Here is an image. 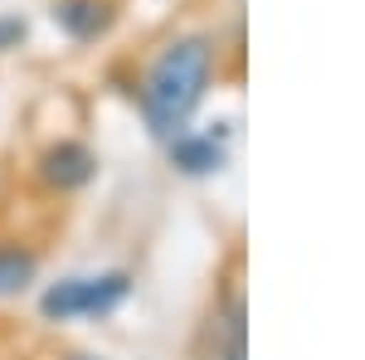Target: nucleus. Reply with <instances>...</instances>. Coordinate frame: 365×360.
<instances>
[{
    "label": "nucleus",
    "mask_w": 365,
    "mask_h": 360,
    "mask_svg": "<svg viewBox=\"0 0 365 360\" xmlns=\"http://www.w3.org/2000/svg\"><path fill=\"white\" fill-rule=\"evenodd\" d=\"M220 68V44L210 34H175L170 44L156 49L137 83V108L151 127V137H180L185 127H195V112L210 98Z\"/></svg>",
    "instance_id": "obj_1"
},
{
    "label": "nucleus",
    "mask_w": 365,
    "mask_h": 360,
    "mask_svg": "<svg viewBox=\"0 0 365 360\" xmlns=\"http://www.w3.org/2000/svg\"><path fill=\"white\" fill-rule=\"evenodd\" d=\"M132 297V273L108 268V273H73L58 277L39 292V317L44 322H103Z\"/></svg>",
    "instance_id": "obj_2"
},
{
    "label": "nucleus",
    "mask_w": 365,
    "mask_h": 360,
    "mask_svg": "<svg viewBox=\"0 0 365 360\" xmlns=\"http://www.w3.org/2000/svg\"><path fill=\"white\" fill-rule=\"evenodd\" d=\"M166 156L180 175H215L225 170L229 161V122H215V127H185L180 137L166 141Z\"/></svg>",
    "instance_id": "obj_3"
},
{
    "label": "nucleus",
    "mask_w": 365,
    "mask_h": 360,
    "mask_svg": "<svg viewBox=\"0 0 365 360\" xmlns=\"http://www.w3.org/2000/svg\"><path fill=\"white\" fill-rule=\"evenodd\" d=\"M34 170H39V180H44L49 190L73 195V190H83L88 180L98 175V156L88 151L83 141L63 137V141H54V146H44V156H39Z\"/></svg>",
    "instance_id": "obj_4"
},
{
    "label": "nucleus",
    "mask_w": 365,
    "mask_h": 360,
    "mask_svg": "<svg viewBox=\"0 0 365 360\" xmlns=\"http://www.w3.org/2000/svg\"><path fill=\"white\" fill-rule=\"evenodd\" d=\"M54 29L73 44H98L117 25V0H54Z\"/></svg>",
    "instance_id": "obj_5"
},
{
    "label": "nucleus",
    "mask_w": 365,
    "mask_h": 360,
    "mask_svg": "<svg viewBox=\"0 0 365 360\" xmlns=\"http://www.w3.org/2000/svg\"><path fill=\"white\" fill-rule=\"evenodd\" d=\"M205 360H249V322H244V297L229 292L225 307L210 317V356Z\"/></svg>",
    "instance_id": "obj_6"
},
{
    "label": "nucleus",
    "mask_w": 365,
    "mask_h": 360,
    "mask_svg": "<svg viewBox=\"0 0 365 360\" xmlns=\"http://www.w3.org/2000/svg\"><path fill=\"white\" fill-rule=\"evenodd\" d=\"M39 273V258L25 244H0V297H20Z\"/></svg>",
    "instance_id": "obj_7"
},
{
    "label": "nucleus",
    "mask_w": 365,
    "mask_h": 360,
    "mask_svg": "<svg viewBox=\"0 0 365 360\" xmlns=\"http://www.w3.org/2000/svg\"><path fill=\"white\" fill-rule=\"evenodd\" d=\"M25 39V20H15V15H0V54L5 49H15Z\"/></svg>",
    "instance_id": "obj_8"
}]
</instances>
